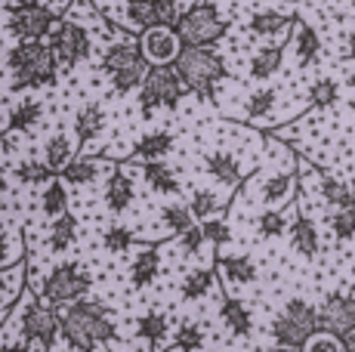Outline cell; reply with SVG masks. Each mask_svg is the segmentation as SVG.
<instances>
[{"instance_id": "16", "label": "cell", "mask_w": 355, "mask_h": 352, "mask_svg": "<svg viewBox=\"0 0 355 352\" xmlns=\"http://www.w3.org/2000/svg\"><path fill=\"white\" fill-rule=\"evenodd\" d=\"M216 272L226 284H235V288H248V284L257 281V263L250 260L248 254H229L216 260Z\"/></svg>"}, {"instance_id": "14", "label": "cell", "mask_w": 355, "mask_h": 352, "mask_svg": "<svg viewBox=\"0 0 355 352\" xmlns=\"http://www.w3.org/2000/svg\"><path fill=\"white\" fill-rule=\"evenodd\" d=\"M204 170L226 188H238L244 182V164L235 152H210L204 158Z\"/></svg>"}, {"instance_id": "2", "label": "cell", "mask_w": 355, "mask_h": 352, "mask_svg": "<svg viewBox=\"0 0 355 352\" xmlns=\"http://www.w3.org/2000/svg\"><path fill=\"white\" fill-rule=\"evenodd\" d=\"M6 65L12 71V90H34V87H53L59 74V62L50 44L44 40H19L6 53Z\"/></svg>"}, {"instance_id": "3", "label": "cell", "mask_w": 355, "mask_h": 352, "mask_svg": "<svg viewBox=\"0 0 355 352\" xmlns=\"http://www.w3.org/2000/svg\"><path fill=\"white\" fill-rule=\"evenodd\" d=\"M173 69L182 78L186 90L198 93V96L210 99L220 80L226 78V59L214 50V46H189L182 44L173 59Z\"/></svg>"}, {"instance_id": "40", "label": "cell", "mask_w": 355, "mask_h": 352, "mask_svg": "<svg viewBox=\"0 0 355 352\" xmlns=\"http://www.w3.org/2000/svg\"><path fill=\"white\" fill-rule=\"evenodd\" d=\"M133 232H130L127 226H121V222H114V226H108L105 232H102V247L108 250L112 256H121L127 254L130 247H133Z\"/></svg>"}, {"instance_id": "19", "label": "cell", "mask_w": 355, "mask_h": 352, "mask_svg": "<svg viewBox=\"0 0 355 352\" xmlns=\"http://www.w3.org/2000/svg\"><path fill=\"white\" fill-rule=\"evenodd\" d=\"M136 198V186L124 170H112V176L105 179V207L112 213H124Z\"/></svg>"}, {"instance_id": "4", "label": "cell", "mask_w": 355, "mask_h": 352, "mask_svg": "<svg viewBox=\"0 0 355 352\" xmlns=\"http://www.w3.org/2000/svg\"><path fill=\"white\" fill-rule=\"evenodd\" d=\"M173 31H176V37H180V44L214 46L216 40L226 37L229 22L220 16V6H216L214 0H198L186 12H180Z\"/></svg>"}, {"instance_id": "28", "label": "cell", "mask_w": 355, "mask_h": 352, "mask_svg": "<svg viewBox=\"0 0 355 352\" xmlns=\"http://www.w3.org/2000/svg\"><path fill=\"white\" fill-rule=\"evenodd\" d=\"M40 121H44V105H40L37 99H22V103H16V108L10 112V118H6V130L31 133V130H37Z\"/></svg>"}, {"instance_id": "12", "label": "cell", "mask_w": 355, "mask_h": 352, "mask_svg": "<svg viewBox=\"0 0 355 352\" xmlns=\"http://www.w3.org/2000/svg\"><path fill=\"white\" fill-rule=\"evenodd\" d=\"M318 331L334 334L346 340L355 334V297L352 294H327L324 303L318 306Z\"/></svg>"}, {"instance_id": "56", "label": "cell", "mask_w": 355, "mask_h": 352, "mask_svg": "<svg viewBox=\"0 0 355 352\" xmlns=\"http://www.w3.org/2000/svg\"><path fill=\"white\" fill-rule=\"evenodd\" d=\"M352 198H355V182H352Z\"/></svg>"}, {"instance_id": "22", "label": "cell", "mask_w": 355, "mask_h": 352, "mask_svg": "<svg viewBox=\"0 0 355 352\" xmlns=\"http://www.w3.org/2000/svg\"><path fill=\"white\" fill-rule=\"evenodd\" d=\"M142 179L158 195H180V188H182L176 170L170 164H164V161H142Z\"/></svg>"}, {"instance_id": "41", "label": "cell", "mask_w": 355, "mask_h": 352, "mask_svg": "<svg viewBox=\"0 0 355 352\" xmlns=\"http://www.w3.org/2000/svg\"><path fill=\"white\" fill-rule=\"evenodd\" d=\"M257 232H259V238H282L288 232V216L282 211H275V207H269V211H263L257 216Z\"/></svg>"}, {"instance_id": "36", "label": "cell", "mask_w": 355, "mask_h": 352, "mask_svg": "<svg viewBox=\"0 0 355 352\" xmlns=\"http://www.w3.org/2000/svg\"><path fill=\"white\" fill-rule=\"evenodd\" d=\"M189 211H192L195 220H210V216H216L223 211V201H220V195L210 192V188H195L192 201H189Z\"/></svg>"}, {"instance_id": "27", "label": "cell", "mask_w": 355, "mask_h": 352, "mask_svg": "<svg viewBox=\"0 0 355 352\" xmlns=\"http://www.w3.org/2000/svg\"><path fill=\"white\" fill-rule=\"evenodd\" d=\"M102 173V164L96 158H87V155H78V158H71L68 164L59 170V179L65 182V186H90L93 179Z\"/></svg>"}, {"instance_id": "29", "label": "cell", "mask_w": 355, "mask_h": 352, "mask_svg": "<svg viewBox=\"0 0 355 352\" xmlns=\"http://www.w3.org/2000/svg\"><path fill=\"white\" fill-rule=\"evenodd\" d=\"M173 133L170 130H155V133H146L139 142L133 146V158L139 161H161L164 155L173 152Z\"/></svg>"}, {"instance_id": "52", "label": "cell", "mask_w": 355, "mask_h": 352, "mask_svg": "<svg viewBox=\"0 0 355 352\" xmlns=\"http://www.w3.org/2000/svg\"><path fill=\"white\" fill-rule=\"evenodd\" d=\"M6 188H10V182H6V170L0 167V201L6 198Z\"/></svg>"}, {"instance_id": "44", "label": "cell", "mask_w": 355, "mask_h": 352, "mask_svg": "<svg viewBox=\"0 0 355 352\" xmlns=\"http://www.w3.org/2000/svg\"><path fill=\"white\" fill-rule=\"evenodd\" d=\"M331 232L337 241L355 238V207H340V211L331 213Z\"/></svg>"}, {"instance_id": "17", "label": "cell", "mask_w": 355, "mask_h": 352, "mask_svg": "<svg viewBox=\"0 0 355 352\" xmlns=\"http://www.w3.org/2000/svg\"><path fill=\"white\" fill-rule=\"evenodd\" d=\"M102 133H105V108L99 103H87L74 114V137H78V146H90Z\"/></svg>"}, {"instance_id": "38", "label": "cell", "mask_w": 355, "mask_h": 352, "mask_svg": "<svg viewBox=\"0 0 355 352\" xmlns=\"http://www.w3.org/2000/svg\"><path fill=\"white\" fill-rule=\"evenodd\" d=\"M12 176H16V182H22V186H46L56 173H53L44 161H22V164H16Z\"/></svg>"}, {"instance_id": "43", "label": "cell", "mask_w": 355, "mask_h": 352, "mask_svg": "<svg viewBox=\"0 0 355 352\" xmlns=\"http://www.w3.org/2000/svg\"><path fill=\"white\" fill-rule=\"evenodd\" d=\"M340 99V87L334 78H318L309 90V105L312 108H331Z\"/></svg>"}, {"instance_id": "49", "label": "cell", "mask_w": 355, "mask_h": 352, "mask_svg": "<svg viewBox=\"0 0 355 352\" xmlns=\"http://www.w3.org/2000/svg\"><path fill=\"white\" fill-rule=\"evenodd\" d=\"M6 266H10V232L0 222V269H6Z\"/></svg>"}, {"instance_id": "18", "label": "cell", "mask_w": 355, "mask_h": 352, "mask_svg": "<svg viewBox=\"0 0 355 352\" xmlns=\"http://www.w3.org/2000/svg\"><path fill=\"white\" fill-rule=\"evenodd\" d=\"M161 275V250L155 247H142L133 256V266H130V284L133 288H152Z\"/></svg>"}, {"instance_id": "15", "label": "cell", "mask_w": 355, "mask_h": 352, "mask_svg": "<svg viewBox=\"0 0 355 352\" xmlns=\"http://www.w3.org/2000/svg\"><path fill=\"white\" fill-rule=\"evenodd\" d=\"M291 235V250L306 260H315L318 250H322V235H318V226L309 220V216H297V220L288 226Z\"/></svg>"}, {"instance_id": "20", "label": "cell", "mask_w": 355, "mask_h": 352, "mask_svg": "<svg viewBox=\"0 0 355 352\" xmlns=\"http://www.w3.org/2000/svg\"><path fill=\"white\" fill-rule=\"evenodd\" d=\"M220 322L226 324V331H232L235 337H250V331H254V315H250V309L244 306V300H238V297H223Z\"/></svg>"}, {"instance_id": "11", "label": "cell", "mask_w": 355, "mask_h": 352, "mask_svg": "<svg viewBox=\"0 0 355 352\" xmlns=\"http://www.w3.org/2000/svg\"><path fill=\"white\" fill-rule=\"evenodd\" d=\"M53 10L37 0H19V3L10 6V35H16L19 40H44L53 28Z\"/></svg>"}, {"instance_id": "51", "label": "cell", "mask_w": 355, "mask_h": 352, "mask_svg": "<svg viewBox=\"0 0 355 352\" xmlns=\"http://www.w3.org/2000/svg\"><path fill=\"white\" fill-rule=\"evenodd\" d=\"M346 56L355 59V28L349 31V37H346Z\"/></svg>"}, {"instance_id": "34", "label": "cell", "mask_w": 355, "mask_h": 352, "mask_svg": "<svg viewBox=\"0 0 355 352\" xmlns=\"http://www.w3.org/2000/svg\"><path fill=\"white\" fill-rule=\"evenodd\" d=\"M161 226L167 235H182L189 226H195V216L189 211V204H182V201H167L161 207Z\"/></svg>"}, {"instance_id": "35", "label": "cell", "mask_w": 355, "mask_h": 352, "mask_svg": "<svg viewBox=\"0 0 355 352\" xmlns=\"http://www.w3.org/2000/svg\"><path fill=\"white\" fill-rule=\"evenodd\" d=\"M275 105H278V90L263 87V90H257V93H250L248 96V103H244V114L259 121V118H266V114L275 112Z\"/></svg>"}, {"instance_id": "1", "label": "cell", "mask_w": 355, "mask_h": 352, "mask_svg": "<svg viewBox=\"0 0 355 352\" xmlns=\"http://www.w3.org/2000/svg\"><path fill=\"white\" fill-rule=\"evenodd\" d=\"M62 322V340L68 349L74 352H96L99 346L114 340L118 328L114 318L108 315V309L96 300H78L59 315Z\"/></svg>"}, {"instance_id": "31", "label": "cell", "mask_w": 355, "mask_h": 352, "mask_svg": "<svg viewBox=\"0 0 355 352\" xmlns=\"http://www.w3.org/2000/svg\"><path fill=\"white\" fill-rule=\"evenodd\" d=\"M136 334H139V340H146L152 349H155V346H161L164 337L170 334V322H167V315L158 313V309H152V313L139 315V318H136Z\"/></svg>"}, {"instance_id": "47", "label": "cell", "mask_w": 355, "mask_h": 352, "mask_svg": "<svg viewBox=\"0 0 355 352\" xmlns=\"http://www.w3.org/2000/svg\"><path fill=\"white\" fill-rule=\"evenodd\" d=\"M176 238H180V250L186 256H198V254H201V245H207V241H204V235H201V226H189L186 232L176 235Z\"/></svg>"}, {"instance_id": "54", "label": "cell", "mask_w": 355, "mask_h": 352, "mask_svg": "<svg viewBox=\"0 0 355 352\" xmlns=\"http://www.w3.org/2000/svg\"><path fill=\"white\" fill-rule=\"evenodd\" d=\"M272 352H303V349H288V346H278V349H272Z\"/></svg>"}, {"instance_id": "5", "label": "cell", "mask_w": 355, "mask_h": 352, "mask_svg": "<svg viewBox=\"0 0 355 352\" xmlns=\"http://www.w3.org/2000/svg\"><path fill=\"white\" fill-rule=\"evenodd\" d=\"M318 331V309L303 297H291L284 309L272 318L269 334L278 346L303 349V343Z\"/></svg>"}, {"instance_id": "9", "label": "cell", "mask_w": 355, "mask_h": 352, "mask_svg": "<svg viewBox=\"0 0 355 352\" xmlns=\"http://www.w3.org/2000/svg\"><path fill=\"white\" fill-rule=\"evenodd\" d=\"M19 337L28 346H37L44 352H53L62 337V322H59L56 309L46 306L44 300H34V297H25V309L22 318H19Z\"/></svg>"}, {"instance_id": "6", "label": "cell", "mask_w": 355, "mask_h": 352, "mask_svg": "<svg viewBox=\"0 0 355 352\" xmlns=\"http://www.w3.org/2000/svg\"><path fill=\"white\" fill-rule=\"evenodd\" d=\"M186 96V84L176 74L173 65H148L146 78L139 84V112L142 118H152L158 108L176 112L180 99Z\"/></svg>"}, {"instance_id": "13", "label": "cell", "mask_w": 355, "mask_h": 352, "mask_svg": "<svg viewBox=\"0 0 355 352\" xmlns=\"http://www.w3.org/2000/svg\"><path fill=\"white\" fill-rule=\"evenodd\" d=\"M180 37H176L173 28L167 25H155V28H146L139 37V53L148 65H173L176 53H180Z\"/></svg>"}, {"instance_id": "30", "label": "cell", "mask_w": 355, "mask_h": 352, "mask_svg": "<svg viewBox=\"0 0 355 352\" xmlns=\"http://www.w3.org/2000/svg\"><path fill=\"white\" fill-rule=\"evenodd\" d=\"M74 241H78V216H74V213L56 216V220H53V226H50L46 250H50V254H65Z\"/></svg>"}, {"instance_id": "8", "label": "cell", "mask_w": 355, "mask_h": 352, "mask_svg": "<svg viewBox=\"0 0 355 352\" xmlns=\"http://www.w3.org/2000/svg\"><path fill=\"white\" fill-rule=\"evenodd\" d=\"M93 288V275L78 263H62V266L50 269L40 281V300L46 306H71V303L84 300Z\"/></svg>"}, {"instance_id": "55", "label": "cell", "mask_w": 355, "mask_h": 352, "mask_svg": "<svg viewBox=\"0 0 355 352\" xmlns=\"http://www.w3.org/2000/svg\"><path fill=\"white\" fill-rule=\"evenodd\" d=\"M349 87H352V93H355V74H349Z\"/></svg>"}, {"instance_id": "45", "label": "cell", "mask_w": 355, "mask_h": 352, "mask_svg": "<svg viewBox=\"0 0 355 352\" xmlns=\"http://www.w3.org/2000/svg\"><path fill=\"white\" fill-rule=\"evenodd\" d=\"M201 235H204V241H207V245H214V247H223V245H229V241H232L229 222L220 220V216L201 220Z\"/></svg>"}, {"instance_id": "10", "label": "cell", "mask_w": 355, "mask_h": 352, "mask_svg": "<svg viewBox=\"0 0 355 352\" xmlns=\"http://www.w3.org/2000/svg\"><path fill=\"white\" fill-rule=\"evenodd\" d=\"M50 50L53 56H56L59 65H65V69H74L78 62H84L87 56H90V31L84 28L80 22H74V19H59V22H53L50 28Z\"/></svg>"}, {"instance_id": "46", "label": "cell", "mask_w": 355, "mask_h": 352, "mask_svg": "<svg viewBox=\"0 0 355 352\" xmlns=\"http://www.w3.org/2000/svg\"><path fill=\"white\" fill-rule=\"evenodd\" d=\"M303 352H343V340L334 334H324V331H315L303 343Z\"/></svg>"}, {"instance_id": "50", "label": "cell", "mask_w": 355, "mask_h": 352, "mask_svg": "<svg viewBox=\"0 0 355 352\" xmlns=\"http://www.w3.org/2000/svg\"><path fill=\"white\" fill-rule=\"evenodd\" d=\"M0 352H31L28 343H6V346H0Z\"/></svg>"}, {"instance_id": "7", "label": "cell", "mask_w": 355, "mask_h": 352, "mask_svg": "<svg viewBox=\"0 0 355 352\" xmlns=\"http://www.w3.org/2000/svg\"><path fill=\"white\" fill-rule=\"evenodd\" d=\"M102 71L112 78L114 93L127 96V93L139 90L142 78L148 71V62L142 59L139 46H133L130 40H118V44H112L102 53Z\"/></svg>"}, {"instance_id": "53", "label": "cell", "mask_w": 355, "mask_h": 352, "mask_svg": "<svg viewBox=\"0 0 355 352\" xmlns=\"http://www.w3.org/2000/svg\"><path fill=\"white\" fill-rule=\"evenodd\" d=\"M343 352H355V334H349L343 340Z\"/></svg>"}, {"instance_id": "24", "label": "cell", "mask_w": 355, "mask_h": 352, "mask_svg": "<svg viewBox=\"0 0 355 352\" xmlns=\"http://www.w3.org/2000/svg\"><path fill=\"white\" fill-rule=\"evenodd\" d=\"M293 188H297V173H293V170L269 173V176H266V182H263V204L266 207L284 204V201L293 195Z\"/></svg>"}, {"instance_id": "21", "label": "cell", "mask_w": 355, "mask_h": 352, "mask_svg": "<svg viewBox=\"0 0 355 352\" xmlns=\"http://www.w3.org/2000/svg\"><path fill=\"white\" fill-rule=\"evenodd\" d=\"M293 56H297V65L300 69H309L322 59V37L312 25L300 22L297 25V35H293Z\"/></svg>"}, {"instance_id": "25", "label": "cell", "mask_w": 355, "mask_h": 352, "mask_svg": "<svg viewBox=\"0 0 355 352\" xmlns=\"http://www.w3.org/2000/svg\"><path fill=\"white\" fill-rule=\"evenodd\" d=\"M214 288H216V275L210 269H189L180 281V297L186 303H198L207 294H214Z\"/></svg>"}, {"instance_id": "48", "label": "cell", "mask_w": 355, "mask_h": 352, "mask_svg": "<svg viewBox=\"0 0 355 352\" xmlns=\"http://www.w3.org/2000/svg\"><path fill=\"white\" fill-rule=\"evenodd\" d=\"M19 275V266H12V269H6V272H0V303H12L10 297L16 294V288H12V279Z\"/></svg>"}, {"instance_id": "42", "label": "cell", "mask_w": 355, "mask_h": 352, "mask_svg": "<svg viewBox=\"0 0 355 352\" xmlns=\"http://www.w3.org/2000/svg\"><path fill=\"white\" fill-rule=\"evenodd\" d=\"M127 19L136 25V28H155L158 22V12H155L152 0H127Z\"/></svg>"}, {"instance_id": "23", "label": "cell", "mask_w": 355, "mask_h": 352, "mask_svg": "<svg viewBox=\"0 0 355 352\" xmlns=\"http://www.w3.org/2000/svg\"><path fill=\"white\" fill-rule=\"evenodd\" d=\"M291 25H293V16H282L275 10H259L250 16L248 31L257 37H284Z\"/></svg>"}, {"instance_id": "39", "label": "cell", "mask_w": 355, "mask_h": 352, "mask_svg": "<svg viewBox=\"0 0 355 352\" xmlns=\"http://www.w3.org/2000/svg\"><path fill=\"white\" fill-rule=\"evenodd\" d=\"M204 328L201 324H195V322H186V324H180L176 328V334H173V349H180V352H201L204 349Z\"/></svg>"}, {"instance_id": "26", "label": "cell", "mask_w": 355, "mask_h": 352, "mask_svg": "<svg viewBox=\"0 0 355 352\" xmlns=\"http://www.w3.org/2000/svg\"><path fill=\"white\" fill-rule=\"evenodd\" d=\"M282 62H284L282 46H278V44L263 46V50H257L254 56H250L248 74H250L254 80H269V78H275V74L282 71Z\"/></svg>"}, {"instance_id": "33", "label": "cell", "mask_w": 355, "mask_h": 352, "mask_svg": "<svg viewBox=\"0 0 355 352\" xmlns=\"http://www.w3.org/2000/svg\"><path fill=\"white\" fill-rule=\"evenodd\" d=\"M71 158H74V142L68 139L65 133H53L44 146V164L50 167L53 173H59Z\"/></svg>"}, {"instance_id": "37", "label": "cell", "mask_w": 355, "mask_h": 352, "mask_svg": "<svg viewBox=\"0 0 355 352\" xmlns=\"http://www.w3.org/2000/svg\"><path fill=\"white\" fill-rule=\"evenodd\" d=\"M318 188H322V198L327 204H334L340 211V207H355V198H352V188L346 186V182L334 179V176H322V182H318Z\"/></svg>"}, {"instance_id": "32", "label": "cell", "mask_w": 355, "mask_h": 352, "mask_svg": "<svg viewBox=\"0 0 355 352\" xmlns=\"http://www.w3.org/2000/svg\"><path fill=\"white\" fill-rule=\"evenodd\" d=\"M40 211L46 220H56V216L68 213V188L62 179H50L40 192Z\"/></svg>"}]
</instances>
